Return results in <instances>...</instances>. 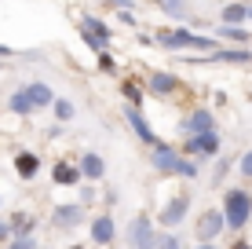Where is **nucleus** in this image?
Instances as JSON below:
<instances>
[{
  "label": "nucleus",
  "instance_id": "c756f323",
  "mask_svg": "<svg viewBox=\"0 0 252 249\" xmlns=\"http://www.w3.org/2000/svg\"><path fill=\"white\" fill-rule=\"evenodd\" d=\"M11 55H15L11 48H4V44H0V59H11Z\"/></svg>",
  "mask_w": 252,
  "mask_h": 249
},
{
  "label": "nucleus",
  "instance_id": "6ab92c4d",
  "mask_svg": "<svg viewBox=\"0 0 252 249\" xmlns=\"http://www.w3.org/2000/svg\"><path fill=\"white\" fill-rule=\"evenodd\" d=\"M150 92H154V96H168V92H176V77H172V73H154L150 77Z\"/></svg>",
  "mask_w": 252,
  "mask_h": 249
},
{
  "label": "nucleus",
  "instance_id": "9d476101",
  "mask_svg": "<svg viewBox=\"0 0 252 249\" xmlns=\"http://www.w3.org/2000/svg\"><path fill=\"white\" fill-rule=\"evenodd\" d=\"M51 179H55L59 187H73V183H81V165H69V161H59V165L51 169Z\"/></svg>",
  "mask_w": 252,
  "mask_h": 249
},
{
  "label": "nucleus",
  "instance_id": "bb28decb",
  "mask_svg": "<svg viewBox=\"0 0 252 249\" xmlns=\"http://www.w3.org/2000/svg\"><path fill=\"white\" fill-rule=\"evenodd\" d=\"M99 66H102V70H106V73H114V59H110L106 51H99Z\"/></svg>",
  "mask_w": 252,
  "mask_h": 249
},
{
  "label": "nucleus",
  "instance_id": "5701e85b",
  "mask_svg": "<svg viewBox=\"0 0 252 249\" xmlns=\"http://www.w3.org/2000/svg\"><path fill=\"white\" fill-rule=\"evenodd\" d=\"M121 92H125V96H128V103H135V107L143 103V88H139L135 81H125V84H121Z\"/></svg>",
  "mask_w": 252,
  "mask_h": 249
},
{
  "label": "nucleus",
  "instance_id": "f704fd0d",
  "mask_svg": "<svg viewBox=\"0 0 252 249\" xmlns=\"http://www.w3.org/2000/svg\"><path fill=\"white\" fill-rule=\"evenodd\" d=\"M69 249H84V246H69Z\"/></svg>",
  "mask_w": 252,
  "mask_h": 249
},
{
  "label": "nucleus",
  "instance_id": "20e7f679",
  "mask_svg": "<svg viewBox=\"0 0 252 249\" xmlns=\"http://www.w3.org/2000/svg\"><path fill=\"white\" fill-rule=\"evenodd\" d=\"M187 150L197 154V158H212V154L220 150V136H216V128H212V132H194L187 140Z\"/></svg>",
  "mask_w": 252,
  "mask_h": 249
},
{
  "label": "nucleus",
  "instance_id": "ddd939ff",
  "mask_svg": "<svg viewBox=\"0 0 252 249\" xmlns=\"http://www.w3.org/2000/svg\"><path fill=\"white\" fill-rule=\"evenodd\" d=\"M7 110H11V114H33V110H37V107H33V99L30 96H26V88H15L11 92V96H7Z\"/></svg>",
  "mask_w": 252,
  "mask_h": 249
},
{
  "label": "nucleus",
  "instance_id": "9b49d317",
  "mask_svg": "<svg viewBox=\"0 0 252 249\" xmlns=\"http://www.w3.org/2000/svg\"><path fill=\"white\" fill-rule=\"evenodd\" d=\"M220 231H223V213H205L201 224H197V238H201V242H212Z\"/></svg>",
  "mask_w": 252,
  "mask_h": 249
},
{
  "label": "nucleus",
  "instance_id": "f3484780",
  "mask_svg": "<svg viewBox=\"0 0 252 249\" xmlns=\"http://www.w3.org/2000/svg\"><path fill=\"white\" fill-rule=\"evenodd\" d=\"M187 128H194V132H212V128H216V117H212V110L197 107L194 114H190V121H187Z\"/></svg>",
  "mask_w": 252,
  "mask_h": 249
},
{
  "label": "nucleus",
  "instance_id": "c85d7f7f",
  "mask_svg": "<svg viewBox=\"0 0 252 249\" xmlns=\"http://www.w3.org/2000/svg\"><path fill=\"white\" fill-rule=\"evenodd\" d=\"M11 249H33V242H30V238H22V242H15Z\"/></svg>",
  "mask_w": 252,
  "mask_h": 249
},
{
  "label": "nucleus",
  "instance_id": "72a5a7b5",
  "mask_svg": "<svg viewBox=\"0 0 252 249\" xmlns=\"http://www.w3.org/2000/svg\"><path fill=\"white\" fill-rule=\"evenodd\" d=\"M249 19H252V4H249Z\"/></svg>",
  "mask_w": 252,
  "mask_h": 249
},
{
  "label": "nucleus",
  "instance_id": "f8f14e48",
  "mask_svg": "<svg viewBox=\"0 0 252 249\" xmlns=\"http://www.w3.org/2000/svg\"><path fill=\"white\" fill-rule=\"evenodd\" d=\"M22 88H26V96H30L33 99V107H51V88H48V84L44 81H30V84H22Z\"/></svg>",
  "mask_w": 252,
  "mask_h": 249
},
{
  "label": "nucleus",
  "instance_id": "cd10ccee",
  "mask_svg": "<svg viewBox=\"0 0 252 249\" xmlns=\"http://www.w3.org/2000/svg\"><path fill=\"white\" fill-rule=\"evenodd\" d=\"M158 249H179V242H176V238H168V235H164L161 242H158Z\"/></svg>",
  "mask_w": 252,
  "mask_h": 249
},
{
  "label": "nucleus",
  "instance_id": "2eb2a0df",
  "mask_svg": "<svg viewBox=\"0 0 252 249\" xmlns=\"http://www.w3.org/2000/svg\"><path fill=\"white\" fill-rule=\"evenodd\" d=\"M132 242H135V249H154V235H150V220H143V216H139L135 224H132Z\"/></svg>",
  "mask_w": 252,
  "mask_h": 249
},
{
  "label": "nucleus",
  "instance_id": "423d86ee",
  "mask_svg": "<svg viewBox=\"0 0 252 249\" xmlns=\"http://www.w3.org/2000/svg\"><path fill=\"white\" fill-rule=\"evenodd\" d=\"M125 117H128V125H132V132H135V136H139V140H143V143H150V147H154V143H158V136H154V128L146 125V117H143V114H139V110H135V103H128V107H125Z\"/></svg>",
  "mask_w": 252,
  "mask_h": 249
},
{
  "label": "nucleus",
  "instance_id": "aec40b11",
  "mask_svg": "<svg viewBox=\"0 0 252 249\" xmlns=\"http://www.w3.org/2000/svg\"><path fill=\"white\" fill-rule=\"evenodd\" d=\"M216 63H252V51H212Z\"/></svg>",
  "mask_w": 252,
  "mask_h": 249
},
{
  "label": "nucleus",
  "instance_id": "a878e982",
  "mask_svg": "<svg viewBox=\"0 0 252 249\" xmlns=\"http://www.w3.org/2000/svg\"><path fill=\"white\" fill-rule=\"evenodd\" d=\"M241 176L252 179V150H245V158H241Z\"/></svg>",
  "mask_w": 252,
  "mask_h": 249
},
{
  "label": "nucleus",
  "instance_id": "473e14b6",
  "mask_svg": "<svg viewBox=\"0 0 252 249\" xmlns=\"http://www.w3.org/2000/svg\"><path fill=\"white\" fill-rule=\"evenodd\" d=\"M161 4H183V0H161Z\"/></svg>",
  "mask_w": 252,
  "mask_h": 249
},
{
  "label": "nucleus",
  "instance_id": "39448f33",
  "mask_svg": "<svg viewBox=\"0 0 252 249\" xmlns=\"http://www.w3.org/2000/svg\"><path fill=\"white\" fill-rule=\"evenodd\" d=\"M187 209H190V198H187V194H176V198H172V202L161 209V224H164V227H176V224H183Z\"/></svg>",
  "mask_w": 252,
  "mask_h": 249
},
{
  "label": "nucleus",
  "instance_id": "f03ea898",
  "mask_svg": "<svg viewBox=\"0 0 252 249\" xmlns=\"http://www.w3.org/2000/svg\"><path fill=\"white\" fill-rule=\"evenodd\" d=\"M158 44L168 48V51H179V48H216L212 37H197L194 30H158Z\"/></svg>",
  "mask_w": 252,
  "mask_h": 249
},
{
  "label": "nucleus",
  "instance_id": "0eeeda50",
  "mask_svg": "<svg viewBox=\"0 0 252 249\" xmlns=\"http://www.w3.org/2000/svg\"><path fill=\"white\" fill-rule=\"evenodd\" d=\"M81 220H84V205H59L51 213V224H59V227H77Z\"/></svg>",
  "mask_w": 252,
  "mask_h": 249
},
{
  "label": "nucleus",
  "instance_id": "4468645a",
  "mask_svg": "<svg viewBox=\"0 0 252 249\" xmlns=\"http://www.w3.org/2000/svg\"><path fill=\"white\" fill-rule=\"evenodd\" d=\"M102 173H106V165H102V158H99L95 150L81 154V176H88V179H99Z\"/></svg>",
  "mask_w": 252,
  "mask_h": 249
},
{
  "label": "nucleus",
  "instance_id": "1a4fd4ad",
  "mask_svg": "<svg viewBox=\"0 0 252 249\" xmlns=\"http://www.w3.org/2000/svg\"><path fill=\"white\" fill-rule=\"evenodd\" d=\"M154 165H158L161 173H176L179 169V154L172 147H164V143H154Z\"/></svg>",
  "mask_w": 252,
  "mask_h": 249
},
{
  "label": "nucleus",
  "instance_id": "c9c22d12",
  "mask_svg": "<svg viewBox=\"0 0 252 249\" xmlns=\"http://www.w3.org/2000/svg\"><path fill=\"white\" fill-rule=\"evenodd\" d=\"M201 249H216V246H201Z\"/></svg>",
  "mask_w": 252,
  "mask_h": 249
},
{
  "label": "nucleus",
  "instance_id": "7ed1b4c3",
  "mask_svg": "<svg viewBox=\"0 0 252 249\" xmlns=\"http://www.w3.org/2000/svg\"><path fill=\"white\" fill-rule=\"evenodd\" d=\"M77 30H81V40L92 51H106L110 48V26L99 22L95 15H81V19H77Z\"/></svg>",
  "mask_w": 252,
  "mask_h": 249
},
{
  "label": "nucleus",
  "instance_id": "dca6fc26",
  "mask_svg": "<svg viewBox=\"0 0 252 249\" xmlns=\"http://www.w3.org/2000/svg\"><path fill=\"white\" fill-rule=\"evenodd\" d=\"M92 238H95L99 246H110V242H114V220H110V216L92 220Z\"/></svg>",
  "mask_w": 252,
  "mask_h": 249
},
{
  "label": "nucleus",
  "instance_id": "f257e3e1",
  "mask_svg": "<svg viewBox=\"0 0 252 249\" xmlns=\"http://www.w3.org/2000/svg\"><path fill=\"white\" fill-rule=\"evenodd\" d=\"M252 216V198L245 191H227L223 194V224L227 227H245Z\"/></svg>",
  "mask_w": 252,
  "mask_h": 249
},
{
  "label": "nucleus",
  "instance_id": "412c9836",
  "mask_svg": "<svg viewBox=\"0 0 252 249\" xmlns=\"http://www.w3.org/2000/svg\"><path fill=\"white\" fill-rule=\"evenodd\" d=\"M220 37H230V40H252V33H249V30H241V26H223Z\"/></svg>",
  "mask_w": 252,
  "mask_h": 249
},
{
  "label": "nucleus",
  "instance_id": "393cba45",
  "mask_svg": "<svg viewBox=\"0 0 252 249\" xmlns=\"http://www.w3.org/2000/svg\"><path fill=\"white\" fill-rule=\"evenodd\" d=\"M176 173H179V176H190V179H194V176H197V165H194L190 158H179V169H176Z\"/></svg>",
  "mask_w": 252,
  "mask_h": 249
},
{
  "label": "nucleus",
  "instance_id": "7c9ffc66",
  "mask_svg": "<svg viewBox=\"0 0 252 249\" xmlns=\"http://www.w3.org/2000/svg\"><path fill=\"white\" fill-rule=\"evenodd\" d=\"M114 4H117V7H125V11H128V7H132V0H114Z\"/></svg>",
  "mask_w": 252,
  "mask_h": 249
},
{
  "label": "nucleus",
  "instance_id": "2f4dec72",
  "mask_svg": "<svg viewBox=\"0 0 252 249\" xmlns=\"http://www.w3.org/2000/svg\"><path fill=\"white\" fill-rule=\"evenodd\" d=\"M234 249H252V246H249V242H238V246H234Z\"/></svg>",
  "mask_w": 252,
  "mask_h": 249
},
{
  "label": "nucleus",
  "instance_id": "a211bd4d",
  "mask_svg": "<svg viewBox=\"0 0 252 249\" xmlns=\"http://www.w3.org/2000/svg\"><path fill=\"white\" fill-rule=\"evenodd\" d=\"M249 19V4H227L223 7V26H241Z\"/></svg>",
  "mask_w": 252,
  "mask_h": 249
},
{
  "label": "nucleus",
  "instance_id": "b1692460",
  "mask_svg": "<svg viewBox=\"0 0 252 249\" xmlns=\"http://www.w3.org/2000/svg\"><path fill=\"white\" fill-rule=\"evenodd\" d=\"M11 231H15V235H30V231H33V220H30V216H15V220H11Z\"/></svg>",
  "mask_w": 252,
  "mask_h": 249
},
{
  "label": "nucleus",
  "instance_id": "4be33fe9",
  "mask_svg": "<svg viewBox=\"0 0 252 249\" xmlns=\"http://www.w3.org/2000/svg\"><path fill=\"white\" fill-rule=\"evenodd\" d=\"M73 114H77V110H73L69 99H55V117H59V121H69Z\"/></svg>",
  "mask_w": 252,
  "mask_h": 249
},
{
  "label": "nucleus",
  "instance_id": "6e6552de",
  "mask_svg": "<svg viewBox=\"0 0 252 249\" xmlns=\"http://www.w3.org/2000/svg\"><path fill=\"white\" fill-rule=\"evenodd\" d=\"M15 173H19L22 179H33L40 173V158L33 150H19V154H15Z\"/></svg>",
  "mask_w": 252,
  "mask_h": 249
}]
</instances>
